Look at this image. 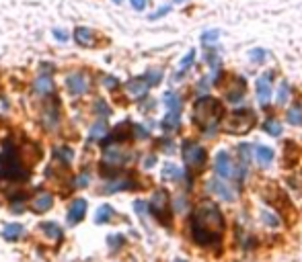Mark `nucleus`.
I'll return each mask as SVG.
<instances>
[{"mask_svg": "<svg viewBox=\"0 0 302 262\" xmlns=\"http://www.w3.org/2000/svg\"><path fill=\"white\" fill-rule=\"evenodd\" d=\"M162 178H164V180L179 182V180L183 178V172H181L179 166H175V164H171V162H166V164L162 166Z\"/></svg>", "mask_w": 302, "mask_h": 262, "instance_id": "4be33fe9", "label": "nucleus"}, {"mask_svg": "<svg viewBox=\"0 0 302 262\" xmlns=\"http://www.w3.org/2000/svg\"><path fill=\"white\" fill-rule=\"evenodd\" d=\"M87 184H89V174H87V172L78 174V176L74 178V186H76V188H82V186H87Z\"/></svg>", "mask_w": 302, "mask_h": 262, "instance_id": "e433bc0d", "label": "nucleus"}, {"mask_svg": "<svg viewBox=\"0 0 302 262\" xmlns=\"http://www.w3.org/2000/svg\"><path fill=\"white\" fill-rule=\"evenodd\" d=\"M177 262H183V260H177Z\"/></svg>", "mask_w": 302, "mask_h": 262, "instance_id": "8fccbe9b", "label": "nucleus"}, {"mask_svg": "<svg viewBox=\"0 0 302 262\" xmlns=\"http://www.w3.org/2000/svg\"><path fill=\"white\" fill-rule=\"evenodd\" d=\"M150 211L154 213L156 219H160L162 223H169V193L166 190H156L150 201Z\"/></svg>", "mask_w": 302, "mask_h": 262, "instance_id": "0eeeda50", "label": "nucleus"}, {"mask_svg": "<svg viewBox=\"0 0 302 262\" xmlns=\"http://www.w3.org/2000/svg\"><path fill=\"white\" fill-rule=\"evenodd\" d=\"M134 209L138 211V215H140V217H144V215H146V205H144L142 201H136V203H134Z\"/></svg>", "mask_w": 302, "mask_h": 262, "instance_id": "79ce46f5", "label": "nucleus"}, {"mask_svg": "<svg viewBox=\"0 0 302 262\" xmlns=\"http://www.w3.org/2000/svg\"><path fill=\"white\" fill-rule=\"evenodd\" d=\"M93 111H95V115H97V117H103V119H107V117L111 115L109 104H107L103 98H97V100L93 102Z\"/></svg>", "mask_w": 302, "mask_h": 262, "instance_id": "cd10ccee", "label": "nucleus"}, {"mask_svg": "<svg viewBox=\"0 0 302 262\" xmlns=\"http://www.w3.org/2000/svg\"><path fill=\"white\" fill-rule=\"evenodd\" d=\"M58 123H60V104H58V100H49L41 111V125H43V129L52 131L58 127Z\"/></svg>", "mask_w": 302, "mask_h": 262, "instance_id": "1a4fd4ad", "label": "nucleus"}, {"mask_svg": "<svg viewBox=\"0 0 302 262\" xmlns=\"http://www.w3.org/2000/svg\"><path fill=\"white\" fill-rule=\"evenodd\" d=\"M52 203H54V197L49 195V193H41V195H37L35 199H33V211L35 213H45L47 209H52Z\"/></svg>", "mask_w": 302, "mask_h": 262, "instance_id": "a211bd4d", "label": "nucleus"}, {"mask_svg": "<svg viewBox=\"0 0 302 262\" xmlns=\"http://www.w3.org/2000/svg\"><path fill=\"white\" fill-rule=\"evenodd\" d=\"M33 92L39 94V96H47V94H52L54 92V78L41 72L35 80H33Z\"/></svg>", "mask_w": 302, "mask_h": 262, "instance_id": "ddd939ff", "label": "nucleus"}, {"mask_svg": "<svg viewBox=\"0 0 302 262\" xmlns=\"http://www.w3.org/2000/svg\"><path fill=\"white\" fill-rule=\"evenodd\" d=\"M191 238L199 246L220 244L224 232V217L214 203H201L191 215Z\"/></svg>", "mask_w": 302, "mask_h": 262, "instance_id": "f257e3e1", "label": "nucleus"}, {"mask_svg": "<svg viewBox=\"0 0 302 262\" xmlns=\"http://www.w3.org/2000/svg\"><path fill=\"white\" fill-rule=\"evenodd\" d=\"M218 37H220V33L214 29V31H206L204 35H201V41H204V43H212V41H216Z\"/></svg>", "mask_w": 302, "mask_h": 262, "instance_id": "c9c22d12", "label": "nucleus"}, {"mask_svg": "<svg viewBox=\"0 0 302 262\" xmlns=\"http://www.w3.org/2000/svg\"><path fill=\"white\" fill-rule=\"evenodd\" d=\"M25 236V228L21 223H8L2 228V238L8 240V242H14V240H19Z\"/></svg>", "mask_w": 302, "mask_h": 262, "instance_id": "6ab92c4d", "label": "nucleus"}, {"mask_svg": "<svg viewBox=\"0 0 302 262\" xmlns=\"http://www.w3.org/2000/svg\"><path fill=\"white\" fill-rule=\"evenodd\" d=\"M175 2H177V4H181V2H185V0H175Z\"/></svg>", "mask_w": 302, "mask_h": 262, "instance_id": "de8ad7c7", "label": "nucleus"}, {"mask_svg": "<svg viewBox=\"0 0 302 262\" xmlns=\"http://www.w3.org/2000/svg\"><path fill=\"white\" fill-rule=\"evenodd\" d=\"M261 219H263L267 225H270V228H278V225H280L278 215H274L272 211H263V213H261Z\"/></svg>", "mask_w": 302, "mask_h": 262, "instance_id": "473e14b6", "label": "nucleus"}, {"mask_svg": "<svg viewBox=\"0 0 302 262\" xmlns=\"http://www.w3.org/2000/svg\"><path fill=\"white\" fill-rule=\"evenodd\" d=\"M130 4L134 10H144L146 8V0H130Z\"/></svg>", "mask_w": 302, "mask_h": 262, "instance_id": "a19ab883", "label": "nucleus"}, {"mask_svg": "<svg viewBox=\"0 0 302 262\" xmlns=\"http://www.w3.org/2000/svg\"><path fill=\"white\" fill-rule=\"evenodd\" d=\"M126 90H128L130 96L140 98V96H144L146 90H148V82H146L144 78H134V80L126 82Z\"/></svg>", "mask_w": 302, "mask_h": 262, "instance_id": "2eb2a0df", "label": "nucleus"}, {"mask_svg": "<svg viewBox=\"0 0 302 262\" xmlns=\"http://www.w3.org/2000/svg\"><path fill=\"white\" fill-rule=\"evenodd\" d=\"M52 33H54V37H56L58 41H62V43H64V41H68V33H66L64 29H54Z\"/></svg>", "mask_w": 302, "mask_h": 262, "instance_id": "ea45409f", "label": "nucleus"}, {"mask_svg": "<svg viewBox=\"0 0 302 262\" xmlns=\"http://www.w3.org/2000/svg\"><path fill=\"white\" fill-rule=\"evenodd\" d=\"M132 160V154H128L124 148L115 146V144H107L103 148V172H109V170H117L122 168L124 164H128Z\"/></svg>", "mask_w": 302, "mask_h": 262, "instance_id": "20e7f679", "label": "nucleus"}, {"mask_svg": "<svg viewBox=\"0 0 302 262\" xmlns=\"http://www.w3.org/2000/svg\"><path fill=\"white\" fill-rule=\"evenodd\" d=\"M134 186V180H132V176H124V178H111V180H107V186L103 188L105 193H115V190H126V188H132Z\"/></svg>", "mask_w": 302, "mask_h": 262, "instance_id": "f3484780", "label": "nucleus"}, {"mask_svg": "<svg viewBox=\"0 0 302 262\" xmlns=\"http://www.w3.org/2000/svg\"><path fill=\"white\" fill-rule=\"evenodd\" d=\"M29 176V170L19 158V152L12 148V142L6 139L4 150L0 154V178H6L10 182H21Z\"/></svg>", "mask_w": 302, "mask_h": 262, "instance_id": "7ed1b4c3", "label": "nucleus"}, {"mask_svg": "<svg viewBox=\"0 0 302 262\" xmlns=\"http://www.w3.org/2000/svg\"><path fill=\"white\" fill-rule=\"evenodd\" d=\"M214 170L220 178H228L232 176V162H230V154L228 152H218L216 154V160H214Z\"/></svg>", "mask_w": 302, "mask_h": 262, "instance_id": "9b49d317", "label": "nucleus"}, {"mask_svg": "<svg viewBox=\"0 0 302 262\" xmlns=\"http://www.w3.org/2000/svg\"><path fill=\"white\" fill-rule=\"evenodd\" d=\"M132 131H136V137H142V139H146V137H148V131H146L142 125H136V127H132Z\"/></svg>", "mask_w": 302, "mask_h": 262, "instance_id": "37998d69", "label": "nucleus"}, {"mask_svg": "<svg viewBox=\"0 0 302 262\" xmlns=\"http://www.w3.org/2000/svg\"><path fill=\"white\" fill-rule=\"evenodd\" d=\"M255 125V115L253 111H234L226 121H224V129L228 133H247L249 129H253Z\"/></svg>", "mask_w": 302, "mask_h": 262, "instance_id": "39448f33", "label": "nucleus"}, {"mask_svg": "<svg viewBox=\"0 0 302 262\" xmlns=\"http://www.w3.org/2000/svg\"><path fill=\"white\" fill-rule=\"evenodd\" d=\"M288 123L290 125H302V107L300 104H294V107L288 111Z\"/></svg>", "mask_w": 302, "mask_h": 262, "instance_id": "c85d7f7f", "label": "nucleus"}, {"mask_svg": "<svg viewBox=\"0 0 302 262\" xmlns=\"http://www.w3.org/2000/svg\"><path fill=\"white\" fill-rule=\"evenodd\" d=\"M183 162H185L187 168L193 170V172L201 170L204 164H206V150L201 148L199 144L185 142V144H183Z\"/></svg>", "mask_w": 302, "mask_h": 262, "instance_id": "423d86ee", "label": "nucleus"}, {"mask_svg": "<svg viewBox=\"0 0 302 262\" xmlns=\"http://www.w3.org/2000/svg\"><path fill=\"white\" fill-rule=\"evenodd\" d=\"M249 58L253 60V62H259V64H261V62L265 60V51H263V49H253V51L249 54Z\"/></svg>", "mask_w": 302, "mask_h": 262, "instance_id": "4c0bfd02", "label": "nucleus"}, {"mask_svg": "<svg viewBox=\"0 0 302 262\" xmlns=\"http://www.w3.org/2000/svg\"><path fill=\"white\" fill-rule=\"evenodd\" d=\"M111 217H113V207H111V205H101V207L97 209L95 221H97V223H107Z\"/></svg>", "mask_w": 302, "mask_h": 262, "instance_id": "a878e982", "label": "nucleus"}, {"mask_svg": "<svg viewBox=\"0 0 302 262\" xmlns=\"http://www.w3.org/2000/svg\"><path fill=\"white\" fill-rule=\"evenodd\" d=\"M206 190H208V193H212V195H216V197H220L222 201H232V199H234L232 188H230L224 180H220V178L208 180V182H206Z\"/></svg>", "mask_w": 302, "mask_h": 262, "instance_id": "9d476101", "label": "nucleus"}, {"mask_svg": "<svg viewBox=\"0 0 302 262\" xmlns=\"http://www.w3.org/2000/svg\"><path fill=\"white\" fill-rule=\"evenodd\" d=\"M179 121H181V115L179 111H169L162 119V129L164 131H175L179 127Z\"/></svg>", "mask_w": 302, "mask_h": 262, "instance_id": "b1692460", "label": "nucleus"}, {"mask_svg": "<svg viewBox=\"0 0 302 262\" xmlns=\"http://www.w3.org/2000/svg\"><path fill=\"white\" fill-rule=\"evenodd\" d=\"M255 158L261 166H267V164H272L274 162V150L272 148H267V146H259L255 150Z\"/></svg>", "mask_w": 302, "mask_h": 262, "instance_id": "393cba45", "label": "nucleus"}, {"mask_svg": "<svg viewBox=\"0 0 302 262\" xmlns=\"http://www.w3.org/2000/svg\"><path fill=\"white\" fill-rule=\"evenodd\" d=\"M113 2H115V4H120V2H122V0H113Z\"/></svg>", "mask_w": 302, "mask_h": 262, "instance_id": "09e8293b", "label": "nucleus"}, {"mask_svg": "<svg viewBox=\"0 0 302 262\" xmlns=\"http://www.w3.org/2000/svg\"><path fill=\"white\" fill-rule=\"evenodd\" d=\"M160 78H162V72L158 68H152V70H148L146 72V76H144V80L148 82V86H154V84H158L160 82Z\"/></svg>", "mask_w": 302, "mask_h": 262, "instance_id": "7c9ffc66", "label": "nucleus"}, {"mask_svg": "<svg viewBox=\"0 0 302 262\" xmlns=\"http://www.w3.org/2000/svg\"><path fill=\"white\" fill-rule=\"evenodd\" d=\"M162 102H164V107L169 109V111H179V109H181V100H179V94H175V92H164V96H162Z\"/></svg>", "mask_w": 302, "mask_h": 262, "instance_id": "bb28decb", "label": "nucleus"}, {"mask_svg": "<svg viewBox=\"0 0 302 262\" xmlns=\"http://www.w3.org/2000/svg\"><path fill=\"white\" fill-rule=\"evenodd\" d=\"M39 230L49 238V240H60L62 238V230H60V225L54 223V221H43L39 225Z\"/></svg>", "mask_w": 302, "mask_h": 262, "instance_id": "5701e85b", "label": "nucleus"}, {"mask_svg": "<svg viewBox=\"0 0 302 262\" xmlns=\"http://www.w3.org/2000/svg\"><path fill=\"white\" fill-rule=\"evenodd\" d=\"M288 96H290V88H288V84L286 82H280V90H278V102L280 104H284L288 100Z\"/></svg>", "mask_w": 302, "mask_h": 262, "instance_id": "72a5a7b5", "label": "nucleus"}, {"mask_svg": "<svg viewBox=\"0 0 302 262\" xmlns=\"http://www.w3.org/2000/svg\"><path fill=\"white\" fill-rule=\"evenodd\" d=\"M85 213H87V201L74 199L68 207V213H66V221H68V225H76L82 217H85Z\"/></svg>", "mask_w": 302, "mask_h": 262, "instance_id": "f8f14e48", "label": "nucleus"}, {"mask_svg": "<svg viewBox=\"0 0 302 262\" xmlns=\"http://www.w3.org/2000/svg\"><path fill=\"white\" fill-rule=\"evenodd\" d=\"M255 94H257V100H259V104H265L270 102V98H272V86H270V74L267 76H261L259 80H257V86H255Z\"/></svg>", "mask_w": 302, "mask_h": 262, "instance_id": "4468645a", "label": "nucleus"}, {"mask_svg": "<svg viewBox=\"0 0 302 262\" xmlns=\"http://www.w3.org/2000/svg\"><path fill=\"white\" fill-rule=\"evenodd\" d=\"M107 135H109V127H107L105 121H97V123L91 127V131H89L91 142H101V139H105Z\"/></svg>", "mask_w": 302, "mask_h": 262, "instance_id": "412c9836", "label": "nucleus"}, {"mask_svg": "<svg viewBox=\"0 0 302 262\" xmlns=\"http://www.w3.org/2000/svg\"><path fill=\"white\" fill-rule=\"evenodd\" d=\"M72 158H74L72 148H68V146H56V148H54V160H56V162H60L62 166L70 164V162H72Z\"/></svg>", "mask_w": 302, "mask_h": 262, "instance_id": "aec40b11", "label": "nucleus"}, {"mask_svg": "<svg viewBox=\"0 0 302 262\" xmlns=\"http://www.w3.org/2000/svg\"><path fill=\"white\" fill-rule=\"evenodd\" d=\"M89 76L82 74V72H72L66 76V90H68L72 96H80L89 92Z\"/></svg>", "mask_w": 302, "mask_h": 262, "instance_id": "6e6552de", "label": "nucleus"}, {"mask_svg": "<svg viewBox=\"0 0 302 262\" xmlns=\"http://www.w3.org/2000/svg\"><path fill=\"white\" fill-rule=\"evenodd\" d=\"M193 60H195V49H191V51H187V56L183 58L181 62H179V74H183V72H187V70L191 68V64H193Z\"/></svg>", "mask_w": 302, "mask_h": 262, "instance_id": "c756f323", "label": "nucleus"}, {"mask_svg": "<svg viewBox=\"0 0 302 262\" xmlns=\"http://www.w3.org/2000/svg\"><path fill=\"white\" fill-rule=\"evenodd\" d=\"M222 115H224L222 104L214 96H199L193 104V121L206 133H214L216 125L220 123Z\"/></svg>", "mask_w": 302, "mask_h": 262, "instance_id": "f03ea898", "label": "nucleus"}, {"mask_svg": "<svg viewBox=\"0 0 302 262\" xmlns=\"http://www.w3.org/2000/svg\"><path fill=\"white\" fill-rule=\"evenodd\" d=\"M74 39L80 47H93L95 45V35L89 27H76L74 29Z\"/></svg>", "mask_w": 302, "mask_h": 262, "instance_id": "dca6fc26", "label": "nucleus"}, {"mask_svg": "<svg viewBox=\"0 0 302 262\" xmlns=\"http://www.w3.org/2000/svg\"><path fill=\"white\" fill-rule=\"evenodd\" d=\"M160 146H162V150H164V152H169V154H171V152H173V146H175V144L171 142V139H162V142H160Z\"/></svg>", "mask_w": 302, "mask_h": 262, "instance_id": "c03bdc74", "label": "nucleus"}, {"mask_svg": "<svg viewBox=\"0 0 302 262\" xmlns=\"http://www.w3.org/2000/svg\"><path fill=\"white\" fill-rule=\"evenodd\" d=\"M101 84H103L105 88H109V90H115V88H117V84H120V82H117V78H115V76H101Z\"/></svg>", "mask_w": 302, "mask_h": 262, "instance_id": "f704fd0d", "label": "nucleus"}, {"mask_svg": "<svg viewBox=\"0 0 302 262\" xmlns=\"http://www.w3.org/2000/svg\"><path fill=\"white\" fill-rule=\"evenodd\" d=\"M263 129L270 133V135H280V133H282V125L278 123L276 119H267L265 123H263Z\"/></svg>", "mask_w": 302, "mask_h": 262, "instance_id": "2f4dec72", "label": "nucleus"}, {"mask_svg": "<svg viewBox=\"0 0 302 262\" xmlns=\"http://www.w3.org/2000/svg\"><path fill=\"white\" fill-rule=\"evenodd\" d=\"M169 10H171V6H160L156 12L150 14V21H156V19H160V16H164V14L169 12Z\"/></svg>", "mask_w": 302, "mask_h": 262, "instance_id": "58836bf2", "label": "nucleus"}, {"mask_svg": "<svg viewBox=\"0 0 302 262\" xmlns=\"http://www.w3.org/2000/svg\"><path fill=\"white\" fill-rule=\"evenodd\" d=\"M117 129H120V131H122V129H124V123H122V125H120V127H117ZM124 135H128V133H117V137H120V139H122V137H124Z\"/></svg>", "mask_w": 302, "mask_h": 262, "instance_id": "49530a36", "label": "nucleus"}, {"mask_svg": "<svg viewBox=\"0 0 302 262\" xmlns=\"http://www.w3.org/2000/svg\"><path fill=\"white\" fill-rule=\"evenodd\" d=\"M154 162H156L154 156H146V158H144V168H152Z\"/></svg>", "mask_w": 302, "mask_h": 262, "instance_id": "a18cd8bd", "label": "nucleus"}]
</instances>
